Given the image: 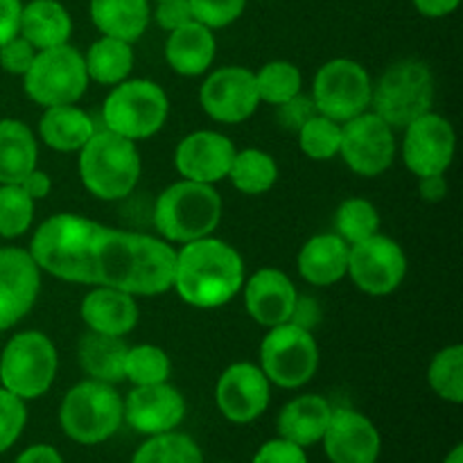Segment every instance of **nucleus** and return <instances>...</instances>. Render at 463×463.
Returning <instances> with one entry per match:
<instances>
[{"label": "nucleus", "mask_w": 463, "mask_h": 463, "mask_svg": "<svg viewBox=\"0 0 463 463\" xmlns=\"http://www.w3.org/2000/svg\"><path fill=\"white\" fill-rule=\"evenodd\" d=\"M89 80L102 86H116L129 77L134 68V50L131 43L113 36H99L84 57Z\"/></svg>", "instance_id": "nucleus-32"}, {"label": "nucleus", "mask_w": 463, "mask_h": 463, "mask_svg": "<svg viewBox=\"0 0 463 463\" xmlns=\"http://www.w3.org/2000/svg\"><path fill=\"white\" fill-rule=\"evenodd\" d=\"M321 441L330 463H375L380 457V432L373 420L346 407L333 410Z\"/></svg>", "instance_id": "nucleus-21"}, {"label": "nucleus", "mask_w": 463, "mask_h": 463, "mask_svg": "<svg viewBox=\"0 0 463 463\" xmlns=\"http://www.w3.org/2000/svg\"><path fill=\"white\" fill-rule=\"evenodd\" d=\"M21 0H0V45L21 34Z\"/></svg>", "instance_id": "nucleus-47"}, {"label": "nucleus", "mask_w": 463, "mask_h": 463, "mask_svg": "<svg viewBox=\"0 0 463 463\" xmlns=\"http://www.w3.org/2000/svg\"><path fill=\"white\" fill-rule=\"evenodd\" d=\"M170 113L167 95L152 80H125L113 86L102 104L104 129L129 140L152 138Z\"/></svg>", "instance_id": "nucleus-8"}, {"label": "nucleus", "mask_w": 463, "mask_h": 463, "mask_svg": "<svg viewBox=\"0 0 463 463\" xmlns=\"http://www.w3.org/2000/svg\"><path fill=\"white\" fill-rule=\"evenodd\" d=\"M59 357L52 339L39 330L14 335L0 357V384L23 401L48 393L57 375Z\"/></svg>", "instance_id": "nucleus-9"}, {"label": "nucleus", "mask_w": 463, "mask_h": 463, "mask_svg": "<svg viewBox=\"0 0 463 463\" xmlns=\"http://www.w3.org/2000/svg\"><path fill=\"white\" fill-rule=\"evenodd\" d=\"M39 147L30 127L14 118L0 120V185L21 184L36 167Z\"/></svg>", "instance_id": "nucleus-29"}, {"label": "nucleus", "mask_w": 463, "mask_h": 463, "mask_svg": "<svg viewBox=\"0 0 463 463\" xmlns=\"http://www.w3.org/2000/svg\"><path fill=\"white\" fill-rule=\"evenodd\" d=\"M89 81L84 57L68 43L39 50L30 71L23 75L27 98L43 109L80 102Z\"/></svg>", "instance_id": "nucleus-10"}, {"label": "nucleus", "mask_w": 463, "mask_h": 463, "mask_svg": "<svg viewBox=\"0 0 463 463\" xmlns=\"http://www.w3.org/2000/svg\"><path fill=\"white\" fill-rule=\"evenodd\" d=\"M81 319L89 330L111 337H125L138 326V303L131 294L98 285L81 301Z\"/></svg>", "instance_id": "nucleus-23"}, {"label": "nucleus", "mask_w": 463, "mask_h": 463, "mask_svg": "<svg viewBox=\"0 0 463 463\" xmlns=\"http://www.w3.org/2000/svg\"><path fill=\"white\" fill-rule=\"evenodd\" d=\"M34 220V199L18 184L0 185V238H21Z\"/></svg>", "instance_id": "nucleus-40"}, {"label": "nucleus", "mask_w": 463, "mask_h": 463, "mask_svg": "<svg viewBox=\"0 0 463 463\" xmlns=\"http://www.w3.org/2000/svg\"><path fill=\"white\" fill-rule=\"evenodd\" d=\"M172 362L163 348L154 344H140L127 351L125 357V380L134 387L145 384H161L170 380Z\"/></svg>", "instance_id": "nucleus-38"}, {"label": "nucleus", "mask_w": 463, "mask_h": 463, "mask_svg": "<svg viewBox=\"0 0 463 463\" xmlns=\"http://www.w3.org/2000/svg\"><path fill=\"white\" fill-rule=\"evenodd\" d=\"M461 0H414L416 9L428 18H443L459 7Z\"/></svg>", "instance_id": "nucleus-51"}, {"label": "nucleus", "mask_w": 463, "mask_h": 463, "mask_svg": "<svg viewBox=\"0 0 463 463\" xmlns=\"http://www.w3.org/2000/svg\"><path fill=\"white\" fill-rule=\"evenodd\" d=\"M215 36L211 27L193 21L170 32L165 41L167 66L184 77H199L211 68L215 59Z\"/></svg>", "instance_id": "nucleus-25"}, {"label": "nucleus", "mask_w": 463, "mask_h": 463, "mask_svg": "<svg viewBox=\"0 0 463 463\" xmlns=\"http://www.w3.org/2000/svg\"><path fill=\"white\" fill-rule=\"evenodd\" d=\"M102 224L72 213L48 217L30 242V256L41 271L68 283L95 285V242Z\"/></svg>", "instance_id": "nucleus-3"}, {"label": "nucleus", "mask_w": 463, "mask_h": 463, "mask_svg": "<svg viewBox=\"0 0 463 463\" xmlns=\"http://www.w3.org/2000/svg\"><path fill=\"white\" fill-rule=\"evenodd\" d=\"M25 401L0 387V455L7 452L25 428Z\"/></svg>", "instance_id": "nucleus-41"}, {"label": "nucleus", "mask_w": 463, "mask_h": 463, "mask_svg": "<svg viewBox=\"0 0 463 463\" xmlns=\"http://www.w3.org/2000/svg\"><path fill=\"white\" fill-rule=\"evenodd\" d=\"M14 463H63V459L57 452V448L36 443V446H30L27 450H23Z\"/></svg>", "instance_id": "nucleus-50"}, {"label": "nucleus", "mask_w": 463, "mask_h": 463, "mask_svg": "<svg viewBox=\"0 0 463 463\" xmlns=\"http://www.w3.org/2000/svg\"><path fill=\"white\" fill-rule=\"evenodd\" d=\"M193 18L211 30L231 25L242 16L247 0H188Z\"/></svg>", "instance_id": "nucleus-42"}, {"label": "nucleus", "mask_w": 463, "mask_h": 463, "mask_svg": "<svg viewBox=\"0 0 463 463\" xmlns=\"http://www.w3.org/2000/svg\"><path fill=\"white\" fill-rule=\"evenodd\" d=\"M330 414H333V407L324 396L307 393V396L294 398L279 414L280 439L301 448L315 446L324 439Z\"/></svg>", "instance_id": "nucleus-26"}, {"label": "nucleus", "mask_w": 463, "mask_h": 463, "mask_svg": "<svg viewBox=\"0 0 463 463\" xmlns=\"http://www.w3.org/2000/svg\"><path fill=\"white\" fill-rule=\"evenodd\" d=\"M335 226H337V235L353 247L357 242H364L371 235L380 231V213L369 199L351 197L342 202L335 215Z\"/></svg>", "instance_id": "nucleus-37"}, {"label": "nucleus", "mask_w": 463, "mask_h": 463, "mask_svg": "<svg viewBox=\"0 0 463 463\" xmlns=\"http://www.w3.org/2000/svg\"><path fill=\"white\" fill-rule=\"evenodd\" d=\"M222 220V197L213 185L181 179L156 199L154 226L165 242L188 244L213 235Z\"/></svg>", "instance_id": "nucleus-5"}, {"label": "nucleus", "mask_w": 463, "mask_h": 463, "mask_svg": "<svg viewBox=\"0 0 463 463\" xmlns=\"http://www.w3.org/2000/svg\"><path fill=\"white\" fill-rule=\"evenodd\" d=\"M455 147L457 136L450 120L428 111L405 127L402 161L416 176L446 175L455 158Z\"/></svg>", "instance_id": "nucleus-16"}, {"label": "nucleus", "mask_w": 463, "mask_h": 463, "mask_svg": "<svg viewBox=\"0 0 463 463\" xmlns=\"http://www.w3.org/2000/svg\"><path fill=\"white\" fill-rule=\"evenodd\" d=\"M346 276H351L355 288L364 294L387 297L405 280L407 256L396 240L375 233L348 249Z\"/></svg>", "instance_id": "nucleus-13"}, {"label": "nucleus", "mask_w": 463, "mask_h": 463, "mask_svg": "<svg viewBox=\"0 0 463 463\" xmlns=\"http://www.w3.org/2000/svg\"><path fill=\"white\" fill-rule=\"evenodd\" d=\"M80 179L84 188L102 202H118L134 193L140 179L138 147L134 140L113 131H95L80 149Z\"/></svg>", "instance_id": "nucleus-4"}, {"label": "nucleus", "mask_w": 463, "mask_h": 463, "mask_svg": "<svg viewBox=\"0 0 463 463\" xmlns=\"http://www.w3.org/2000/svg\"><path fill=\"white\" fill-rule=\"evenodd\" d=\"M95 131L89 113L75 104L48 107L39 120L41 140L54 152H80Z\"/></svg>", "instance_id": "nucleus-28"}, {"label": "nucleus", "mask_w": 463, "mask_h": 463, "mask_svg": "<svg viewBox=\"0 0 463 463\" xmlns=\"http://www.w3.org/2000/svg\"><path fill=\"white\" fill-rule=\"evenodd\" d=\"M235 145L220 131H193L175 149V165L184 179L215 185L226 179L235 156Z\"/></svg>", "instance_id": "nucleus-20"}, {"label": "nucleus", "mask_w": 463, "mask_h": 463, "mask_svg": "<svg viewBox=\"0 0 463 463\" xmlns=\"http://www.w3.org/2000/svg\"><path fill=\"white\" fill-rule=\"evenodd\" d=\"M36 52L39 50L30 43V41L23 39L21 34L14 36L12 41H7L5 45H0V66L9 75H25L30 71L32 61H34Z\"/></svg>", "instance_id": "nucleus-43"}, {"label": "nucleus", "mask_w": 463, "mask_h": 463, "mask_svg": "<svg viewBox=\"0 0 463 463\" xmlns=\"http://www.w3.org/2000/svg\"><path fill=\"white\" fill-rule=\"evenodd\" d=\"M244 260L238 249L213 235L181 244L176 251L172 288L199 310L222 307L242 289Z\"/></svg>", "instance_id": "nucleus-2"}, {"label": "nucleus", "mask_w": 463, "mask_h": 463, "mask_svg": "<svg viewBox=\"0 0 463 463\" xmlns=\"http://www.w3.org/2000/svg\"><path fill=\"white\" fill-rule=\"evenodd\" d=\"M373 84L362 63L353 59H333L317 71L312 81V102L317 113L330 120H353L371 107Z\"/></svg>", "instance_id": "nucleus-12"}, {"label": "nucleus", "mask_w": 463, "mask_h": 463, "mask_svg": "<svg viewBox=\"0 0 463 463\" xmlns=\"http://www.w3.org/2000/svg\"><path fill=\"white\" fill-rule=\"evenodd\" d=\"M253 463H307L306 452L301 446L285 439L267 441L253 457Z\"/></svg>", "instance_id": "nucleus-44"}, {"label": "nucleus", "mask_w": 463, "mask_h": 463, "mask_svg": "<svg viewBox=\"0 0 463 463\" xmlns=\"http://www.w3.org/2000/svg\"><path fill=\"white\" fill-rule=\"evenodd\" d=\"M18 185H21V188L34 199V202L36 199H45L50 194V190H52V181H50V176L45 175V172L36 170V167Z\"/></svg>", "instance_id": "nucleus-49"}, {"label": "nucleus", "mask_w": 463, "mask_h": 463, "mask_svg": "<svg viewBox=\"0 0 463 463\" xmlns=\"http://www.w3.org/2000/svg\"><path fill=\"white\" fill-rule=\"evenodd\" d=\"M269 380L260 366L251 362H235L217 380L215 401L222 416L231 423L247 425L269 407Z\"/></svg>", "instance_id": "nucleus-17"}, {"label": "nucleus", "mask_w": 463, "mask_h": 463, "mask_svg": "<svg viewBox=\"0 0 463 463\" xmlns=\"http://www.w3.org/2000/svg\"><path fill=\"white\" fill-rule=\"evenodd\" d=\"M193 21V9L188 0H158L156 3V23L165 32H175Z\"/></svg>", "instance_id": "nucleus-45"}, {"label": "nucleus", "mask_w": 463, "mask_h": 463, "mask_svg": "<svg viewBox=\"0 0 463 463\" xmlns=\"http://www.w3.org/2000/svg\"><path fill=\"white\" fill-rule=\"evenodd\" d=\"M339 145H342V125L321 113H315L298 129V147L312 161H330L339 154Z\"/></svg>", "instance_id": "nucleus-39"}, {"label": "nucleus", "mask_w": 463, "mask_h": 463, "mask_svg": "<svg viewBox=\"0 0 463 463\" xmlns=\"http://www.w3.org/2000/svg\"><path fill=\"white\" fill-rule=\"evenodd\" d=\"M72 34V18L59 0H32L23 5L21 36L36 50L57 48L68 43Z\"/></svg>", "instance_id": "nucleus-27"}, {"label": "nucleus", "mask_w": 463, "mask_h": 463, "mask_svg": "<svg viewBox=\"0 0 463 463\" xmlns=\"http://www.w3.org/2000/svg\"><path fill=\"white\" fill-rule=\"evenodd\" d=\"M226 176L240 193L256 197V194H265L267 190L274 188L276 179H279V165H276L271 154L249 147L242 152H235Z\"/></svg>", "instance_id": "nucleus-33"}, {"label": "nucleus", "mask_w": 463, "mask_h": 463, "mask_svg": "<svg viewBox=\"0 0 463 463\" xmlns=\"http://www.w3.org/2000/svg\"><path fill=\"white\" fill-rule=\"evenodd\" d=\"M443 463H463V446L452 448V452L446 457V461Z\"/></svg>", "instance_id": "nucleus-52"}, {"label": "nucleus", "mask_w": 463, "mask_h": 463, "mask_svg": "<svg viewBox=\"0 0 463 463\" xmlns=\"http://www.w3.org/2000/svg\"><path fill=\"white\" fill-rule=\"evenodd\" d=\"M127 351H129V346L122 342V337H111V335L89 330L80 339L77 357H80V366L90 375V380L116 384L125 380Z\"/></svg>", "instance_id": "nucleus-31"}, {"label": "nucleus", "mask_w": 463, "mask_h": 463, "mask_svg": "<svg viewBox=\"0 0 463 463\" xmlns=\"http://www.w3.org/2000/svg\"><path fill=\"white\" fill-rule=\"evenodd\" d=\"M156 3H158V0H156Z\"/></svg>", "instance_id": "nucleus-53"}, {"label": "nucleus", "mask_w": 463, "mask_h": 463, "mask_svg": "<svg viewBox=\"0 0 463 463\" xmlns=\"http://www.w3.org/2000/svg\"><path fill=\"white\" fill-rule=\"evenodd\" d=\"M344 163L360 176H378L392 167L396 156V138L393 129L375 116L364 111L342 125V145H339Z\"/></svg>", "instance_id": "nucleus-14"}, {"label": "nucleus", "mask_w": 463, "mask_h": 463, "mask_svg": "<svg viewBox=\"0 0 463 463\" xmlns=\"http://www.w3.org/2000/svg\"><path fill=\"white\" fill-rule=\"evenodd\" d=\"M348 249L351 247L337 233L315 235L298 251V274L317 288L339 283L348 271Z\"/></svg>", "instance_id": "nucleus-24"}, {"label": "nucleus", "mask_w": 463, "mask_h": 463, "mask_svg": "<svg viewBox=\"0 0 463 463\" xmlns=\"http://www.w3.org/2000/svg\"><path fill=\"white\" fill-rule=\"evenodd\" d=\"M244 307L258 326L274 328V326L292 321L298 303V292L288 274L274 267H265L251 274L242 285Z\"/></svg>", "instance_id": "nucleus-22"}, {"label": "nucleus", "mask_w": 463, "mask_h": 463, "mask_svg": "<svg viewBox=\"0 0 463 463\" xmlns=\"http://www.w3.org/2000/svg\"><path fill=\"white\" fill-rule=\"evenodd\" d=\"M279 111H280V122H283L285 127H289V129L298 131L303 127V122H307L312 116H315L317 107L315 102H312V98H306V95L298 93L297 98H292L289 102L280 104Z\"/></svg>", "instance_id": "nucleus-46"}, {"label": "nucleus", "mask_w": 463, "mask_h": 463, "mask_svg": "<svg viewBox=\"0 0 463 463\" xmlns=\"http://www.w3.org/2000/svg\"><path fill=\"white\" fill-rule=\"evenodd\" d=\"M90 21L102 36L134 43L149 25L147 0H90Z\"/></svg>", "instance_id": "nucleus-30"}, {"label": "nucleus", "mask_w": 463, "mask_h": 463, "mask_svg": "<svg viewBox=\"0 0 463 463\" xmlns=\"http://www.w3.org/2000/svg\"><path fill=\"white\" fill-rule=\"evenodd\" d=\"M430 387L434 389L439 398L459 405L463 401V346L452 344V346L441 348L432 357L428 369Z\"/></svg>", "instance_id": "nucleus-36"}, {"label": "nucleus", "mask_w": 463, "mask_h": 463, "mask_svg": "<svg viewBox=\"0 0 463 463\" xmlns=\"http://www.w3.org/2000/svg\"><path fill=\"white\" fill-rule=\"evenodd\" d=\"M41 269L30 251L0 247V333L16 326L36 303Z\"/></svg>", "instance_id": "nucleus-18"}, {"label": "nucleus", "mask_w": 463, "mask_h": 463, "mask_svg": "<svg viewBox=\"0 0 463 463\" xmlns=\"http://www.w3.org/2000/svg\"><path fill=\"white\" fill-rule=\"evenodd\" d=\"M59 423L68 439L81 446H98L122 425V398L113 384L84 380L75 384L59 407Z\"/></svg>", "instance_id": "nucleus-7"}, {"label": "nucleus", "mask_w": 463, "mask_h": 463, "mask_svg": "<svg viewBox=\"0 0 463 463\" xmlns=\"http://www.w3.org/2000/svg\"><path fill=\"white\" fill-rule=\"evenodd\" d=\"M419 193L425 202H443L448 194V181L446 175H430L419 176Z\"/></svg>", "instance_id": "nucleus-48"}, {"label": "nucleus", "mask_w": 463, "mask_h": 463, "mask_svg": "<svg viewBox=\"0 0 463 463\" xmlns=\"http://www.w3.org/2000/svg\"><path fill=\"white\" fill-rule=\"evenodd\" d=\"M199 102L208 118L222 125H238L251 118L260 104L256 77L249 68L224 66L213 71L199 89Z\"/></svg>", "instance_id": "nucleus-15"}, {"label": "nucleus", "mask_w": 463, "mask_h": 463, "mask_svg": "<svg viewBox=\"0 0 463 463\" xmlns=\"http://www.w3.org/2000/svg\"><path fill=\"white\" fill-rule=\"evenodd\" d=\"M260 369L271 384L298 389L315 378L319 369V346L303 326L288 321L269 328L260 344Z\"/></svg>", "instance_id": "nucleus-11"}, {"label": "nucleus", "mask_w": 463, "mask_h": 463, "mask_svg": "<svg viewBox=\"0 0 463 463\" xmlns=\"http://www.w3.org/2000/svg\"><path fill=\"white\" fill-rule=\"evenodd\" d=\"M93 262L95 285L116 288L131 297H156L172 289L176 251L161 238L102 226Z\"/></svg>", "instance_id": "nucleus-1"}, {"label": "nucleus", "mask_w": 463, "mask_h": 463, "mask_svg": "<svg viewBox=\"0 0 463 463\" xmlns=\"http://www.w3.org/2000/svg\"><path fill=\"white\" fill-rule=\"evenodd\" d=\"M253 77H256V89L258 95H260V102L280 107V104L289 102V99L301 93L303 77L301 71L292 61H283V59L269 61L260 71L253 72Z\"/></svg>", "instance_id": "nucleus-35"}, {"label": "nucleus", "mask_w": 463, "mask_h": 463, "mask_svg": "<svg viewBox=\"0 0 463 463\" xmlns=\"http://www.w3.org/2000/svg\"><path fill=\"white\" fill-rule=\"evenodd\" d=\"M185 416V401L172 384H145L134 387L122 401V420L140 434H163L179 428Z\"/></svg>", "instance_id": "nucleus-19"}, {"label": "nucleus", "mask_w": 463, "mask_h": 463, "mask_svg": "<svg viewBox=\"0 0 463 463\" xmlns=\"http://www.w3.org/2000/svg\"><path fill=\"white\" fill-rule=\"evenodd\" d=\"M131 463H203V455L188 434H154L136 450Z\"/></svg>", "instance_id": "nucleus-34"}, {"label": "nucleus", "mask_w": 463, "mask_h": 463, "mask_svg": "<svg viewBox=\"0 0 463 463\" xmlns=\"http://www.w3.org/2000/svg\"><path fill=\"white\" fill-rule=\"evenodd\" d=\"M432 102L434 75L428 63L419 59H402L389 66L371 93L373 113L392 129H405L410 122L428 113Z\"/></svg>", "instance_id": "nucleus-6"}]
</instances>
